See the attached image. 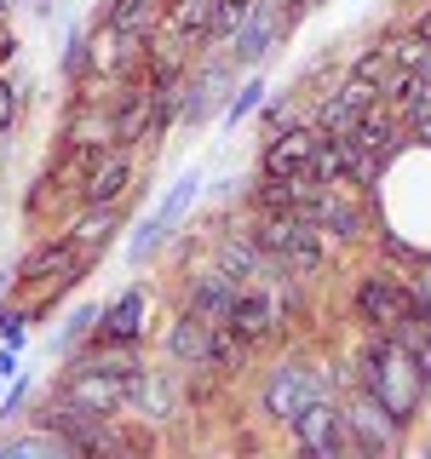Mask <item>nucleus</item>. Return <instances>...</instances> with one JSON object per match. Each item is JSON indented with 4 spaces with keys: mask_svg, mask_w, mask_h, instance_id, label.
I'll return each mask as SVG.
<instances>
[{
    "mask_svg": "<svg viewBox=\"0 0 431 459\" xmlns=\"http://www.w3.org/2000/svg\"><path fill=\"white\" fill-rule=\"evenodd\" d=\"M414 29H420V35H426V40H431V6H426V12H420V18H414Z\"/></svg>",
    "mask_w": 431,
    "mask_h": 459,
    "instance_id": "f704fd0d",
    "label": "nucleus"
},
{
    "mask_svg": "<svg viewBox=\"0 0 431 459\" xmlns=\"http://www.w3.org/2000/svg\"><path fill=\"white\" fill-rule=\"evenodd\" d=\"M52 396L81 402V408H92V413H110V420H121V413L133 408L138 385H133V379H121V373L92 368V362H64V379H57V391H52Z\"/></svg>",
    "mask_w": 431,
    "mask_h": 459,
    "instance_id": "6e6552de",
    "label": "nucleus"
},
{
    "mask_svg": "<svg viewBox=\"0 0 431 459\" xmlns=\"http://www.w3.org/2000/svg\"><path fill=\"white\" fill-rule=\"evenodd\" d=\"M385 52H391V64L402 69V75H426L431 81V40L420 35V29H402V35L385 40Z\"/></svg>",
    "mask_w": 431,
    "mask_h": 459,
    "instance_id": "393cba45",
    "label": "nucleus"
},
{
    "mask_svg": "<svg viewBox=\"0 0 431 459\" xmlns=\"http://www.w3.org/2000/svg\"><path fill=\"white\" fill-rule=\"evenodd\" d=\"M196 195H201V167L179 172V178L167 184V195L155 201V212H150V219H144V224L133 230V241H127V264H133V270L150 264V258H155V253H162L167 241H172V230L184 224V212L196 207Z\"/></svg>",
    "mask_w": 431,
    "mask_h": 459,
    "instance_id": "20e7f679",
    "label": "nucleus"
},
{
    "mask_svg": "<svg viewBox=\"0 0 431 459\" xmlns=\"http://www.w3.org/2000/svg\"><path fill=\"white\" fill-rule=\"evenodd\" d=\"M339 138H351L356 150L380 155L385 167H391L397 155H402V143H409V138H402V121H397V109H391V104H374V109H363V121H356L351 133H339Z\"/></svg>",
    "mask_w": 431,
    "mask_h": 459,
    "instance_id": "dca6fc26",
    "label": "nucleus"
},
{
    "mask_svg": "<svg viewBox=\"0 0 431 459\" xmlns=\"http://www.w3.org/2000/svg\"><path fill=\"white\" fill-rule=\"evenodd\" d=\"M6 385H12V379H0V396H6Z\"/></svg>",
    "mask_w": 431,
    "mask_h": 459,
    "instance_id": "e433bc0d",
    "label": "nucleus"
},
{
    "mask_svg": "<svg viewBox=\"0 0 431 459\" xmlns=\"http://www.w3.org/2000/svg\"><path fill=\"white\" fill-rule=\"evenodd\" d=\"M351 379H356V373H328V368H316V362L287 356V362H277V368L265 373V385H259V413H265L270 425H294L316 396H334Z\"/></svg>",
    "mask_w": 431,
    "mask_h": 459,
    "instance_id": "f03ea898",
    "label": "nucleus"
},
{
    "mask_svg": "<svg viewBox=\"0 0 431 459\" xmlns=\"http://www.w3.org/2000/svg\"><path fill=\"white\" fill-rule=\"evenodd\" d=\"M104 23L121 35L155 40V29H167V0H104Z\"/></svg>",
    "mask_w": 431,
    "mask_h": 459,
    "instance_id": "6ab92c4d",
    "label": "nucleus"
},
{
    "mask_svg": "<svg viewBox=\"0 0 431 459\" xmlns=\"http://www.w3.org/2000/svg\"><path fill=\"white\" fill-rule=\"evenodd\" d=\"M311 195H316V172H299V178H265L248 195V207L253 212H305Z\"/></svg>",
    "mask_w": 431,
    "mask_h": 459,
    "instance_id": "a211bd4d",
    "label": "nucleus"
},
{
    "mask_svg": "<svg viewBox=\"0 0 431 459\" xmlns=\"http://www.w3.org/2000/svg\"><path fill=\"white\" fill-rule=\"evenodd\" d=\"M0 299H6V270H0Z\"/></svg>",
    "mask_w": 431,
    "mask_h": 459,
    "instance_id": "c9c22d12",
    "label": "nucleus"
},
{
    "mask_svg": "<svg viewBox=\"0 0 431 459\" xmlns=\"http://www.w3.org/2000/svg\"><path fill=\"white\" fill-rule=\"evenodd\" d=\"M127 190H133V150L115 143L86 167V178L75 184V201L81 207H110V201H127Z\"/></svg>",
    "mask_w": 431,
    "mask_h": 459,
    "instance_id": "ddd939ff",
    "label": "nucleus"
},
{
    "mask_svg": "<svg viewBox=\"0 0 431 459\" xmlns=\"http://www.w3.org/2000/svg\"><path fill=\"white\" fill-rule=\"evenodd\" d=\"M339 402H345V420H351V442H356V454H397L402 442H409V425H402L397 413L368 391V385H356V379H351V385L339 391Z\"/></svg>",
    "mask_w": 431,
    "mask_h": 459,
    "instance_id": "0eeeda50",
    "label": "nucleus"
},
{
    "mask_svg": "<svg viewBox=\"0 0 431 459\" xmlns=\"http://www.w3.org/2000/svg\"><path fill=\"white\" fill-rule=\"evenodd\" d=\"M213 333H219V322L201 316L196 305H184L179 322H172V333H167V356L179 368H213Z\"/></svg>",
    "mask_w": 431,
    "mask_h": 459,
    "instance_id": "2eb2a0df",
    "label": "nucleus"
},
{
    "mask_svg": "<svg viewBox=\"0 0 431 459\" xmlns=\"http://www.w3.org/2000/svg\"><path fill=\"white\" fill-rule=\"evenodd\" d=\"M219 6L224 0H167V35L201 40V47H207L213 23H219Z\"/></svg>",
    "mask_w": 431,
    "mask_h": 459,
    "instance_id": "4be33fe9",
    "label": "nucleus"
},
{
    "mask_svg": "<svg viewBox=\"0 0 431 459\" xmlns=\"http://www.w3.org/2000/svg\"><path fill=\"white\" fill-rule=\"evenodd\" d=\"M409 293H414V305L431 316V253L414 258V270H409Z\"/></svg>",
    "mask_w": 431,
    "mask_h": 459,
    "instance_id": "7c9ffc66",
    "label": "nucleus"
},
{
    "mask_svg": "<svg viewBox=\"0 0 431 459\" xmlns=\"http://www.w3.org/2000/svg\"><path fill=\"white\" fill-rule=\"evenodd\" d=\"M29 391H35V379H29V373H12L6 396H0V420H18V413H23V402H29Z\"/></svg>",
    "mask_w": 431,
    "mask_h": 459,
    "instance_id": "c756f323",
    "label": "nucleus"
},
{
    "mask_svg": "<svg viewBox=\"0 0 431 459\" xmlns=\"http://www.w3.org/2000/svg\"><path fill=\"white\" fill-rule=\"evenodd\" d=\"M294 448L299 454H311V459H339V454H356V442H351V420H345V402L339 391L334 396H316L305 413H299L294 425Z\"/></svg>",
    "mask_w": 431,
    "mask_h": 459,
    "instance_id": "1a4fd4ad",
    "label": "nucleus"
},
{
    "mask_svg": "<svg viewBox=\"0 0 431 459\" xmlns=\"http://www.w3.org/2000/svg\"><path fill=\"white\" fill-rule=\"evenodd\" d=\"M351 310L368 333H397L420 305H414V293H409V276H397V270H368V276H356Z\"/></svg>",
    "mask_w": 431,
    "mask_h": 459,
    "instance_id": "423d86ee",
    "label": "nucleus"
},
{
    "mask_svg": "<svg viewBox=\"0 0 431 459\" xmlns=\"http://www.w3.org/2000/svg\"><path fill=\"white\" fill-rule=\"evenodd\" d=\"M322 126H282V133L265 138V155H259V178H299V172L316 167V150H322Z\"/></svg>",
    "mask_w": 431,
    "mask_h": 459,
    "instance_id": "9d476101",
    "label": "nucleus"
},
{
    "mask_svg": "<svg viewBox=\"0 0 431 459\" xmlns=\"http://www.w3.org/2000/svg\"><path fill=\"white\" fill-rule=\"evenodd\" d=\"M12 57H18V35H12V29H0V69H6Z\"/></svg>",
    "mask_w": 431,
    "mask_h": 459,
    "instance_id": "72a5a7b5",
    "label": "nucleus"
},
{
    "mask_svg": "<svg viewBox=\"0 0 431 459\" xmlns=\"http://www.w3.org/2000/svg\"><path fill=\"white\" fill-rule=\"evenodd\" d=\"M265 92H270L265 75H248V86H236V98H230V109H224V126H242L259 104H265Z\"/></svg>",
    "mask_w": 431,
    "mask_h": 459,
    "instance_id": "bb28decb",
    "label": "nucleus"
},
{
    "mask_svg": "<svg viewBox=\"0 0 431 459\" xmlns=\"http://www.w3.org/2000/svg\"><path fill=\"white\" fill-rule=\"evenodd\" d=\"M64 236L98 264V253H110V241L121 236V201H110V207H81L75 219L64 224Z\"/></svg>",
    "mask_w": 431,
    "mask_h": 459,
    "instance_id": "f3484780",
    "label": "nucleus"
},
{
    "mask_svg": "<svg viewBox=\"0 0 431 459\" xmlns=\"http://www.w3.org/2000/svg\"><path fill=\"white\" fill-rule=\"evenodd\" d=\"M397 339L414 351V362H420V373H426V385H431V316L426 310H414L409 322L397 327Z\"/></svg>",
    "mask_w": 431,
    "mask_h": 459,
    "instance_id": "a878e982",
    "label": "nucleus"
},
{
    "mask_svg": "<svg viewBox=\"0 0 431 459\" xmlns=\"http://www.w3.org/2000/svg\"><path fill=\"white\" fill-rule=\"evenodd\" d=\"M299 115H294V104H287V98H277V104L265 109V133H282V126H294Z\"/></svg>",
    "mask_w": 431,
    "mask_h": 459,
    "instance_id": "2f4dec72",
    "label": "nucleus"
},
{
    "mask_svg": "<svg viewBox=\"0 0 431 459\" xmlns=\"http://www.w3.org/2000/svg\"><path fill=\"white\" fill-rule=\"evenodd\" d=\"M0 344H18V351L29 344V310L23 305H6V310H0Z\"/></svg>",
    "mask_w": 431,
    "mask_h": 459,
    "instance_id": "cd10ccee",
    "label": "nucleus"
},
{
    "mask_svg": "<svg viewBox=\"0 0 431 459\" xmlns=\"http://www.w3.org/2000/svg\"><path fill=\"white\" fill-rule=\"evenodd\" d=\"M305 219L322 230V236H334V241H356V236H363V224H368L363 219V201L351 195V184H316Z\"/></svg>",
    "mask_w": 431,
    "mask_h": 459,
    "instance_id": "9b49d317",
    "label": "nucleus"
},
{
    "mask_svg": "<svg viewBox=\"0 0 431 459\" xmlns=\"http://www.w3.org/2000/svg\"><path fill=\"white\" fill-rule=\"evenodd\" d=\"M18 121H23V98H18V86L0 75V138L18 133Z\"/></svg>",
    "mask_w": 431,
    "mask_h": 459,
    "instance_id": "c85d7f7f",
    "label": "nucleus"
},
{
    "mask_svg": "<svg viewBox=\"0 0 431 459\" xmlns=\"http://www.w3.org/2000/svg\"><path fill=\"white\" fill-rule=\"evenodd\" d=\"M356 385H368V391L380 396L402 425L420 420L426 396H431V385H426L420 362H414V351L397 333H368V344L356 351Z\"/></svg>",
    "mask_w": 431,
    "mask_h": 459,
    "instance_id": "f257e3e1",
    "label": "nucleus"
},
{
    "mask_svg": "<svg viewBox=\"0 0 431 459\" xmlns=\"http://www.w3.org/2000/svg\"><path fill=\"white\" fill-rule=\"evenodd\" d=\"M18 373V344H0V379H12Z\"/></svg>",
    "mask_w": 431,
    "mask_h": 459,
    "instance_id": "473e14b6",
    "label": "nucleus"
},
{
    "mask_svg": "<svg viewBox=\"0 0 431 459\" xmlns=\"http://www.w3.org/2000/svg\"><path fill=\"white\" fill-rule=\"evenodd\" d=\"M75 454L81 448L64 437V430H52V425H29V430L0 442V459H75Z\"/></svg>",
    "mask_w": 431,
    "mask_h": 459,
    "instance_id": "aec40b11",
    "label": "nucleus"
},
{
    "mask_svg": "<svg viewBox=\"0 0 431 459\" xmlns=\"http://www.w3.org/2000/svg\"><path fill=\"white\" fill-rule=\"evenodd\" d=\"M253 241L277 258L282 270L294 276H316L328 264V247H322V230H316L305 212H253Z\"/></svg>",
    "mask_w": 431,
    "mask_h": 459,
    "instance_id": "7ed1b4c3",
    "label": "nucleus"
},
{
    "mask_svg": "<svg viewBox=\"0 0 431 459\" xmlns=\"http://www.w3.org/2000/svg\"><path fill=\"white\" fill-rule=\"evenodd\" d=\"M150 293L133 281V287H121V293L104 305V316H98V333L92 339H110V344H144V333H150Z\"/></svg>",
    "mask_w": 431,
    "mask_h": 459,
    "instance_id": "f8f14e48",
    "label": "nucleus"
},
{
    "mask_svg": "<svg viewBox=\"0 0 431 459\" xmlns=\"http://www.w3.org/2000/svg\"><path fill=\"white\" fill-rule=\"evenodd\" d=\"M299 18H305V12H299L294 0H253V6H248V23L236 29V40L224 47V57H230L236 69H259L287 35H294Z\"/></svg>",
    "mask_w": 431,
    "mask_h": 459,
    "instance_id": "39448f33",
    "label": "nucleus"
},
{
    "mask_svg": "<svg viewBox=\"0 0 431 459\" xmlns=\"http://www.w3.org/2000/svg\"><path fill=\"white\" fill-rule=\"evenodd\" d=\"M236 293H242V281L230 276L224 264H207V270H201V276L190 281V305H196L201 316H213V322H224V316H230Z\"/></svg>",
    "mask_w": 431,
    "mask_h": 459,
    "instance_id": "412c9836",
    "label": "nucleus"
},
{
    "mask_svg": "<svg viewBox=\"0 0 431 459\" xmlns=\"http://www.w3.org/2000/svg\"><path fill=\"white\" fill-rule=\"evenodd\" d=\"M213 264H224L230 276H236L242 287H253V281H270L277 276V258H270L265 247L253 241V230H224L219 236V247H213Z\"/></svg>",
    "mask_w": 431,
    "mask_h": 459,
    "instance_id": "4468645a",
    "label": "nucleus"
},
{
    "mask_svg": "<svg viewBox=\"0 0 431 459\" xmlns=\"http://www.w3.org/2000/svg\"><path fill=\"white\" fill-rule=\"evenodd\" d=\"M98 316H104V305H81V310H69L64 322H57V333H52V356H75L81 344L98 333Z\"/></svg>",
    "mask_w": 431,
    "mask_h": 459,
    "instance_id": "b1692460",
    "label": "nucleus"
},
{
    "mask_svg": "<svg viewBox=\"0 0 431 459\" xmlns=\"http://www.w3.org/2000/svg\"><path fill=\"white\" fill-rule=\"evenodd\" d=\"M133 408L144 413V420H172V413H179V391H172V379H167V373H150V368H144Z\"/></svg>",
    "mask_w": 431,
    "mask_h": 459,
    "instance_id": "5701e85b",
    "label": "nucleus"
}]
</instances>
